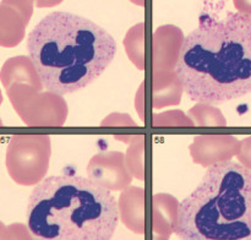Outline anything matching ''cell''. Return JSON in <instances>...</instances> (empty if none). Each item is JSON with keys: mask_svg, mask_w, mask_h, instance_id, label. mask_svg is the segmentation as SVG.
I'll return each instance as SVG.
<instances>
[{"mask_svg": "<svg viewBox=\"0 0 251 240\" xmlns=\"http://www.w3.org/2000/svg\"><path fill=\"white\" fill-rule=\"evenodd\" d=\"M179 27L162 26L153 34V72L176 71L184 43Z\"/></svg>", "mask_w": 251, "mask_h": 240, "instance_id": "9", "label": "cell"}, {"mask_svg": "<svg viewBox=\"0 0 251 240\" xmlns=\"http://www.w3.org/2000/svg\"><path fill=\"white\" fill-rule=\"evenodd\" d=\"M50 159V139L47 135H16L6 149L10 176L24 186L34 185L44 178Z\"/></svg>", "mask_w": 251, "mask_h": 240, "instance_id": "5", "label": "cell"}, {"mask_svg": "<svg viewBox=\"0 0 251 240\" xmlns=\"http://www.w3.org/2000/svg\"><path fill=\"white\" fill-rule=\"evenodd\" d=\"M100 125H102V126H118V125H119V126H127V125L135 126V122L132 121L130 115L113 113L109 117L105 118Z\"/></svg>", "mask_w": 251, "mask_h": 240, "instance_id": "18", "label": "cell"}, {"mask_svg": "<svg viewBox=\"0 0 251 240\" xmlns=\"http://www.w3.org/2000/svg\"><path fill=\"white\" fill-rule=\"evenodd\" d=\"M174 232L181 240H251V170L228 161L208 167L179 203Z\"/></svg>", "mask_w": 251, "mask_h": 240, "instance_id": "4", "label": "cell"}, {"mask_svg": "<svg viewBox=\"0 0 251 240\" xmlns=\"http://www.w3.org/2000/svg\"><path fill=\"white\" fill-rule=\"evenodd\" d=\"M144 136H134L132 141L130 142V147L126 153V166L131 171L135 178L144 180V154L137 157V153L144 149Z\"/></svg>", "mask_w": 251, "mask_h": 240, "instance_id": "16", "label": "cell"}, {"mask_svg": "<svg viewBox=\"0 0 251 240\" xmlns=\"http://www.w3.org/2000/svg\"><path fill=\"white\" fill-rule=\"evenodd\" d=\"M119 215L112 192L90 178L55 175L29 195L27 228L34 240H110Z\"/></svg>", "mask_w": 251, "mask_h": 240, "instance_id": "3", "label": "cell"}, {"mask_svg": "<svg viewBox=\"0 0 251 240\" xmlns=\"http://www.w3.org/2000/svg\"><path fill=\"white\" fill-rule=\"evenodd\" d=\"M10 100L21 119L29 126H61L66 119V103L60 96L24 83L7 90Z\"/></svg>", "mask_w": 251, "mask_h": 240, "instance_id": "6", "label": "cell"}, {"mask_svg": "<svg viewBox=\"0 0 251 240\" xmlns=\"http://www.w3.org/2000/svg\"><path fill=\"white\" fill-rule=\"evenodd\" d=\"M27 51L43 88L64 96L100 77L114 59L117 43L95 22L54 11L32 29Z\"/></svg>", "mask_w": 251, "mask_h": 240, "instance_id": "2", "label": "cell"}, {"mask_svg": "<svg viewBox=\"0 0 251 240\" xmlns=\"http://www.w3.org/2000/svg\"><path fill=\"white\" fill-rule=\"evenodd\" d=\"M176 72L199 103L222 104L251 93V15H201L184 39Z\"/></svg>", "mask_w": 251, "mask_h": 240, "instance_id": "1", "label": "cell"}, {"mask_svg": "<svg viewBox=\"0 0 251 240\" xmlns=\"http://www.w3.org/2000/svg\"><path fill=\"white\" fill-rule=\"evenodd\" d=\"M145 191L142 188L131 186L123 191L119 200V213L123 220L127 224L131 217L144 215Z\"/></svg>", "mask_w": 251, "mask_h": 240, "instance_id": "13", "label": "cell"}, {"mask_svg": "<svg viewBox=\"0 0 251 240\" xmlns=\"http://www.w3.org/2000/svg\"><path fill=\"white\" fill-rule=\"evenodd\" d=\"M152 124L154 126H179V127H193L195 126L194 121L189 119L183 112L180 110H172V112H166L163 114L154 115Z\"/></svg>", "mask_w": 251, "mask_h": 240, "instance_id": "17", "label": "cell"}, {"mask_svg": "<svg viewBox=\"0 0 251 240\" xmlns=\"http://www.w3.org/2000/svg\"><path fill=\"white\" fill-rule=\"evenodd\" d=\"M88 178L107 190H123L131 184L132 174L122 152L96 154L87 166Z\"/></svg>", "mask_w": 251, "mask_h": 240, "instance_id": "7", "label": "cell"}, {"mask_svg": "<svg viewBox=\"0 0 251 240\" xmlns=\"http://www.w3.org/2000/svg\"><path fill=\"white\" fill-rule=\"evenodd\" d=\"M145 24H137L126 33L124 39L125 50L130 60L139 70L145 69Z\"/></svg>", "mask_w": 251, "mask_h": 240, "instance_id": "14", "label": "cell"}, {"mask_svg": "<svg viewBox=\"0 0 251 240\" xmlns=\"http://www.w3.org/2000/svg\"><path fill=\"white\" fill-rule=\"evenodd\" d=\"M31 1H2L0 5L1 46L12 47L21 42L25 27L32 14Z\"/></svg>", "mask_w": 251, "mask_h": 240, "instance_id": "10", "label": "cell"}, {"mask_svg": "<svg viewBox=\"0 0 251 240\" xmlns=\"http://www.w3.org/2000/svg\"><path fill=\"white\" fill-rule=\"evenodd\" d=\"M191 120L196 126H225L227 124L223 114L220 109L212 107L211 104L199 103L189 110Z\"/></svg>", "mask_w": 251, "mask_h": 240, "instance_id": "15", "label": "cell"}, {"mask_svg": "<svg viewBox=\"0 0 251 240\" xmlns=\"http://www.w3.org/2000/svg\"><path fill=\"white\" fill-rule=\"evenodd\" d=\"M183 91L176 71L153 72V108L179 104Z\"/></svg>", "mask_w": 251, "mask_h": 240, "instance_id": "12", "label": "cell"}, {"mask_svg": "<svg viewBox=\"0 0 251 240\" xmlns=\"http://www.w3.org/2000/svg\"><path fill=\"white\" fill-rule=\"evenodd\" d=\"M238 159L244 167L251 170V137L243 140L240 142V149L238 153Z\"/></svg>", "mask_w": 251, "mask_h": 240, "instance_id": "19", "label": "cell"}, {"mask_svg": "<svg viewBox=\"0 0 251 240\" xmlns=\"http://www.w3.org/2000/svg\"><path fill=\"white\" fill-rule=\"evenodd\" d=\"M240 142L227 135H201L194 139L190 153L194 162L202 167L213 166L220 162H228L239 153Z\"/></svg>", "mask_w": 251, "mask_h": 240, "instance_id": "8", "label": "cell"}, {"mask_svg": "<svg viewBox=\"0 0 251 240\" xmlns=\"http://www.w3.org/2000/svg\"><path fill=\"white\" fill-rule=\"evenodd\" d=\"M1 82L7 90L16 83H26L37 90L43 88L33 63L27 56H15L4 64L1 70Z\"/></svg>", "mask_w": 251, "mask_h": 240, "instance_id": "11", "label": "cell"}, {"mask_svg": "<svg viewBox=\"0 0 251 240\" xmlns=\"http://www.w3.org/2000/svg\"><path fill=\"white\" fill-rule=\"evenodd\" d=\"M144 85L145 83L142 82L141 86H140V90L139 92H137L136 95V110L139 112L140 114V119L144 120V110H142V108H144V103H142V97H144Z\"/></svg>", "mask_w": 251, "mask_h": 240, "instance_id": "20", "label": "cell"}]
</instances>
